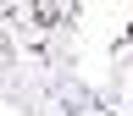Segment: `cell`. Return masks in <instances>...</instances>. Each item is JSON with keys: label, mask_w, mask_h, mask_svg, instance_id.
I'll list each match as a JSON object with an SVG mask.
<instances>
[{"label": "cell", "mask_w": 133, "mask_h": 116, "mask_svg": "<svg viewBox=\"0 0 133 116\" xmlns=\"http://www.w3.org/2000/svg\"><path fill=\"white\" fill-rule=\"evenodd\" d=\"M128 50H133V17L122 22V33H111V44H105V55H111V61H122Z\"/></svg>", "instance_id": "obj_1"}, {"label": "cell", "mask_w": 133, "mask_h": 116, "mask_svg": "<svg viewBox=\"0 0 133 116\" xmlns=\"http://www.w3.org/2000/svg\"><path fill=\"white\" fill-rule=\"evenodd\" d=\"M122 99H128V116H133V89H128V94H122Z\"/></svg>", "instance_id": "obj_2"}]
</instances>
